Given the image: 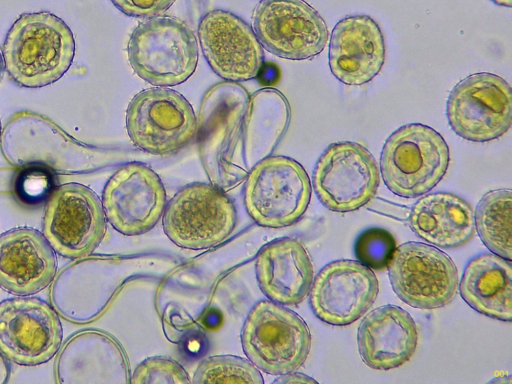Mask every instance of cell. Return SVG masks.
Returning a JSON list of instances; mask_svg holds the SVG:
<instances>
[{
	"instance_id": "obj_1",
	"label": "cell",
	"mask_w": 512,
	"mask_h": 384,
	"mask_svg": "<svg viewBox=\"0 0 512 384\" xmlns=\"http://www.w3.org/2000/svg\"><path fill=\"white\" fill-rule=\"evenodd\" d=\"M250 94L237 82H219L204 93L198 118L199 156L208 178L223 191L247 177L240 149L241 130Z\"/></svg>"
},
{
	"instance_id": "obj_2",
	"label": "cell",
	"mask_w": 512,
	"mask_h": 384,
	"mask_svg": "<svg viewBox=\"0 0 512 384\" xmlns=\"http://www.w3.org/2000/svg\"><path fill=\"white\" fill-rule=\"evenodd\" d=\"M75 41L67 24L49 12L22 14L3 45L9 76L20 86L40 88L59 80L70 68Z\"/></svg>"
},
{
	"instance_id": "obj_3",
	"label": "cell",
	"mask_w": 512,
	"mask_h": 384,
	"mask_svg": "<svg viewBox=\"0 0 512 384\" xmlns=\"http://www.w3.org/2000/svg\"><path fill=\"white\" fill-rule=\"evenodd\" d=\"M449 148L433 128L407 124L386 140L380 170L384 183L394 194L416 198L432 190L445 175Z\"/></svg>"
},
{
	"instance_id": "obj_4",
	"label": "cell",
	"mask_w": 512,
	"mask_h": 384,
	"mask_svg": "<svg viewBox=\"0 0 512 384\" xmlns=\"http://www.w3.org/2000/svg\"><path fill=\"white\" fill-rule=\"evenodd\" d=\"M127 52L134 72L158 87L185 82L198 63L193 31L183 21L167 16L140 23L130 36Z\"/></svg>"
},
{
	"instance_id": "obj_5",
	"label": "cell",
	"mask_w": 512,
	"mask_h": 384,
	"mask_svg": "<svg viewBox=\"0 0 512 384\" xmlns=\"http://www.w3.org/2000/svg\"><path fill=\"white\" fill-rule=\"evenodd\" d=\"M241 343L258 369L283 375L305 363L312 340L307 324L298 314L281 304L262 300L247 315Z\"/></svg>"
},
{
	"instance_id": "obj_6",
	"label": "cell",
	"mask_w": 512,
	"mask_h": 384,
	"mask_svg": "<svg viewBox=\"0 0 512 384\" xmlns=\"http://www.w3.org/2000/svg\"><path fill=\"white\" fill-rule=\"evenodd\" d=\"M311 198L310 179L297 161L285 156L266 157L249 171L244 204L259 225L286 227L305 213Z\"/></svg>"
},
{
	"instance_id": "obj_7",
	"label": "cell",
	"mask_w": 512,
	"mask_h": 384,
	"mask_svg": "<svg viewBox=\"0 0 512 384\" xmlns=\"http://www.w3.org/2000/svg\"><path fill=\"white\" fill-rule=\"evenodd\" d=\"M237 212L224 191L213 184L181 188L163 212L168 238L184 249H206L226 240L236 227Z\"/></svg>"
},
{
	"instance_id": "obj_8",
	"label": "cell",
	"mask_w": 512,
	"mask_h": 384,
	"mask_svg": "<svg viewBox=\"0 0 512 384\" xmlns=\"http://www.w3.org/2000/svg\"><path fill=\"white\" fill-rule=\"evenodd\" d=\"M126 128L133 144L153 155H172L197 134V118L188 100L168 88L137 93L126 111Z\"/></svg>"
},
{
	"instance_id": "obj_9",
	"label": "cell",
	"mask_w": 512,
	"mask_h": 384,
	"mask_svg": "<svg viewBox=\"0 0 512 384\" xmlns=\"http://www.w3.org/2000/svg\"><path fill=\"white\" fill-rule=\"evenodd\" d=\"M106 232L99 197L87 186L65 183L51 191L43 218V235L51 247L69 258L90 255Z\"/></svg>"
},
{
	"instance_id": "obj_10",
	"label": "cell",
	"mask_w": 512,
	"mask_h": 384,
	"mask_svg": "<svg viewBox=\"0 0 512 384\" xmlns=\"http://www.w3.org/2000/svg\"><path fill=\"white\" fill-rule=\"evenodd\" d=\"M446 114L452 130L463 139L473 142L497 139L512 124L511 87L492 73L469 75L451 91Z\"/></svg>"
},
{
	"instance_id": "obj_11",
	"label": "cell",
	"mask_w": 512,
	"mask_h": 384,
	"mask_svg": "<svg viewBox=\"0 0 512 384\" xmlns=\"http://www.w3.org/2000/svg\"><path fill=\"white\" fill-rule=\"evenodd\" d=\"M387 267L394 292L411 307L436 309L456 296L457 268L446 253L433 245L403 243L396 247Z\"/></svg>"
},
{
	"instance_id": "obj_12",
	"label": "cell",
	"mask_w": 512,
	"mask_h": 384,
	"mask_svg": "<svg viewBox=\"0 0 512 384\" xmlns=\"http://www.w3.org/2000/svg\"><path fill=\"white\" fill-rule=\"evenodd\" d=\"M379 182L375 158L356 142L328 146L313 171L318 199L334 212H350L364 206L375 196Z\"/></svg>"
},
{
	"instance_id": "obj_13",
	"label": "cell",
	"mask_w": 512,
	"mask_h": 384,
	"mask_svg": "<svg viewBox=\"0 0 512 384\" xmlns=\"http://www.w3.org/2000/svg\"><path fill=\"white\" fill-rule=\"evenodd\" d=\"M253 27L270 53L289 60L317 56L329 37L323 18L304 0H262L254 10Z\"/></svg>"
},
{
	"instance_id": "obj_14",
	"label": "cell",
	"mask_w": 512,
	"mask_h": 384,
	"mask_svg": "<svg viewBox=\"0 0 512 384\" xmlns=\"http://www.w3.org/2000/svg\"><path fill=\"white\" fill-rule=\"evenodd\" d=\"M63 339L56 311L36 297L0 302V352L12 362L34 366L58 352Z\"/></svg>"
},
{
	"instance_id": "obj_15",
	"label": "cell",
	"mask_w": 512,
	"mask_h": 384,
	"mask_svg": "<svg viewBox=\"0 0 512 384\" xmlns=\"http://www.w3.org/2000/svg\"><path fill=\"white\" fill-rule=\"evenodd\" d=\"M105 217L118 232L139 235L149 231L162 216L166 192L149 166L131 162L118 168L102 194Z\"/></svg>"
},
{
	"instance_id": "obj_16",
	"label": "cell",
	"mask_w": 512,
	"mask_h": 384,
	"mask_svg": "<svg viewBox=\"0 0 512 384\" xmlns=\"http://www.w3.org/2000/svg\"><path fill=\"white\" fill-rule=\"evenodd\" d=\"M197 34L206 61L220 78L238 83L261 72L263 47L250 25L237 15L209 11L201 18Z\"/></svg>"
},
{
	"instance_id": "obj_17",
	"label": "cell",
	"mask_w": 512,
	"mask_h": 384,
	"mask_svg": "<svg viewBox=\"0 0 512 384\" xmlns=\"http://www.w3.org/2000/svg\"><path fill=\"white\" fill-rule=\"evenodd\" d=\"M379 283L372 270L359 261L342 259L325 265L313 279L310 306L321 321L349 325L372 306Z\"/></svg>"
},
{
	"instance_id": "obj_18",
	"label": "cell",
	"mask_w": 512,
	"mask_h": 384,
	"mask_svg": "<svg viewBox=\"0 0 512 384\" xmlns=\"http://www.w3.org/2000/svg\"><path fill=\"white\" fill-rule=\"evenodd\" d=\"M384 61V37L371 17L347 16L333 28L329 66L340 82L347 85L365 84L380 72Z\"/></svg>"
},
{
	"instance_id": "obj_19",
	"label": "cell",
	"mask_w": 512,
	"mask_h": 384,
	"mask_svg": "<svg viewBox=\"0 0 512 384\" xmlns=\"http://www.w3.org/2000/svg\"><path fill=\"white\" fill-rule=\"evenodd\" d=\"M57 269L55 253L39 231L20 227L0 235V287L18 295L46 288Z\"/></svg>"
},
{
	"instance_id": "obj_20",
	"label": "cell",
	"mask_w": 512,
	"mask_h": 384,
	"mask_svg": "<svg viewBox=\"0 0 512 384\" xmlns=\"http://www.w3.org/2000/svg\"><path fill=\"white\" fill-rule=\"evenodd\" d=\"M417 341L415 321L395 305L372 310L362 320L357 333L363 362L376 370H390L406 363L414 354Z\"/></svg>"
},
{
	"instance_id": "obj_21",
	"label": "cell",
	"mask_w": 512,
	"mask_h": 384,
	"mask_svg": "<svg viewBox=\"0 0 512 384\" xmlns=\"http://www.w3.org/2000/svg\"><path fill=\"white\" fill-rule=\"evenodd\" d=\"M256 278L261 291L270 301L296 305L310 292L314 269L304 245L284 237L265 245L257 255Z\"/></svg>"
},
{
	"instance_id": "obj_22",
	"label": "cell",
	"mask_w": 512,
	"mask_h": 384,
	"mask_svg": "<svg viewBox=\"0 0 512 384\" xmlns=\"http://www.w3.org/2000/svg\"><path fill=\"white\" fill-rule=\"evenodd\" d=\"M409 226L422 240L439 248H457L475 236L474 209L449 192L424 195L411 208Z\"/></svg>"
},
{
	"instance_id": "obj_23",
	"label": "cell",
	"mask_w": 512,
	"mask_h": 384,
	"mask_svg": "<svg viewBox=\"0 0 512 384\" xmlns=\"http://www.w3.org/2000/svg\"><path fill=\"white\" fill-rule=\"evenodd\" d=\"M460 295L475 311L510 322L512 319V264L494 253H482L466 265Z\"/></svg>"
},
{
	"instance_id": "obj_24",
	"label": "cell",
	"mask_w": 512,
	"mask_h": 384,
	"mask_svg": "<svg viewBox=\"0 0 512 384\" xmlns=\"http://www.w3.org/2000/svg\"><path fill=\"white\" fill-rule=\"evenodd\" d=\"M289 121L290 106L280 91L264 88L250 95L240 140L243 163L248 171L273 152Z\"/></svg>"
},
{
	"instance_id": "obj_25",
	"label": "cell",
	"mask_w": 512,
	"mask_h": 384,
	"mask_svg": "<svg viewBox=\"0 0 512 384\" xmlns=\"http://www.w3.org/2000/svg\"><path fill=\"white\" fill-rule=\"evenodd\" d=\"M475 229L494 254L512 259V194L510 189L487 192L474 211Z\"/></svg>"
},
{
	"instance_id": "obj_26",
	"label": "cell",
	"mask_w": 512,
	"mask_h": 384,
	"mask_svg": "<svg viewBox=\"0 0 512 384\" xmlns=\"http://www.w3.org/2000/svg\"><path fill=\"white\" fill-rule=\"evenodd\" d=\"M191 382L262 384L264 380L250 360L234 355H215L201 361Z\"/></svg>"
},
{
	"instance_id": "obj_27",
	"label": "cell",
	"mask_w": 512,
	"mask_h": 384,
	"mask_svg": "<svg viewBox=\"0 0 512 384\" xmlns=\"http://www.w3.org/2000/svg\"><path fill=\"white\" fill-rule=\"evenodd\" d=\"M396 247V240L388 230L372 227L358 235L354 253L360 263L380 270L387 267Z\"/></svg>"
},
{
	"instance_id": "obj_28",
	"label": "cell",
	"mask_w": 512,
	"mask_h": 384,
	"mask_svg": "<svg viewBox=\"0 0 512 384\" xmlns=\"http://www.w3.org/2000/svg\"><path fill=\"white\" fill-rule=\"evenodd\" d=\"M131 383L186 384L191 382L189 374L176 360L165 356L145 359L133 371Z\"/></svg>"
},
{
	"instance_id": "obj_29",
	"label": "cell",
	"mask_w": 512,
	"mask_h": 384,
	"mask_svg": "<svg viewBox=\"0 0 512 384\" xmlns=\"http://www.w3.org/2000/svg\"><path fill=\"white\" fill-rule=\"evenodd\" d=\"M53 190V177L42 166H30L23 169L15 181L18 198L27 204H37L49 196Z\"/></svg>"
},
{
	"instance_id": "obj_30",
	"label": "cell",
	"mask_w": 512,
	"mask_h": 384,
	"mask_svg": "<svg viewBox=\"0 0 512 384\" xmlns=\"http://www.w3.org/2000/svg\"><path fill=\"white\" fill-rule=\"evenodd\" d=\"M176 0H111L124 14L136 18H153L168 10Z\"/></svg>"
},
{
	"instance_id": "obj_31",
	"label": "cell",
	"mask_w": 512,
	"mask_h": 384,
	"mask_svg": "<svg viewBox=\"0 0 512 384\" xmlns=\"http://www.w3.org/2000/svg\"><path fill=\"white\" fill-rule=\"evenodd\" d=\"M275 382L281 383H291V382H315L312 378H309L306 375L290 372L287 374L281 375Z\"/></svg>"
},
{
	"instance_id": "obj_32",
	"label": "cell",
	"mask_w": 512,
	"mask_h": 384,
	"mask_svg": "<svg viewBox=\"0 0 512 384\" xmlns=\"http://www.w3.org/2000/svg\"><path fill=\"white\" fill-rule=\"evenodd\" d=\"M491 1L499 6H504V7L512 6V0H491Z\"/></svg>"
},
{
	"instance_id": "obj_33",
	"label": "cell",
	"mask_w": 512,
	"mask_h": 384,
	"mask_svg": "<svg viewBox=\"0 0 512 384\" xmlns=\"http://www.w3.org/2000/svg\"><path fill=\"white\" fill-rule=\"evenodd\" d=\"M4 69H5L4 60H3V56L0 52V80L2 79Z\"/></svg>"
},
{
	"instance_id": "obj_34",
	"label": "cell",
	"mask_w": 512,
	"mask_h": 384,
	"mask_svg": "<svg viewBox=\"0 0 512 384\" xmlns=\"http://www.w3.org/2000/svg\"><path fill=\"white\" fill-rule=\"evenodd\" d=\"M0 136H1V121H0Z\"/></svg>"
}]
</instances>
